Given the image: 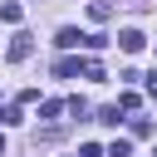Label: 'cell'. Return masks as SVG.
I'll return each instance as SVG.
<instances>
[{
    "instance_id": "ba28073f",
    "label": "cell",
    "mask_w": 157,
    "mask_h": 157,
    "mask_svg": "<svg viewBox=\"0 0 157 157\" xmlns=\"http://www.w3.org/2000/svg\"><path fill=\"white\" fill-rule=\"evenodd\" d=\"M128 152H132V147H128V137H113V147H108L103 157H128Z\"/></svg>"
},
{
    "instance_id": "9c48e42d",
    "label": "cell",
    "mask_w": 157,
    "mask_h": 157,
    "mask_svg": "<svg viewBox=\"0 0 157 157\" xmlns=\"http://www.w3.org/2000/svg\"><path fill=\"white\" fill-rule=\"evenodd\" d=\"M78 69H83V78H103V64H98V59H88V64H78Z\"/></svg>"
},
{
    "instance_id": "8992f818",
    "label": "cell",
    "mask_w": 157,
    "mask_h": 157,
    "mask_svg": "<svg viewBox=\"0 0 157 157\" xmlns=\"http://www.w3.org/2000/svg\"><path fill=\"white\" fill-rule=\"evenodd\" d=\"M98 123H108V128H118V123H123V108H118V103H113V108H103V113H98Z\"/></svg>"
},
{
    "instance_id": "8fae6325",
    "label": "cell",
    "mask_w": 157,
    "mask_h": 157,
    "mask_svg": "<svg viewBox=\"0 0 157 157\" xmlns=\"http://www.w3.org/2000/svg\"><path fill=\"white\" fill-rule=\"evenodd\" d=\"M83 157H103V147H93V142H88V147H83Z\"/></svg>"
},
{
    "instance_id": "4fadbf2b",
    "label": "cell",
    "mask_w": 157,
    "mask_h": 157,
    "mask_svg": "<svg viewBox=\"0 0 157 157\" xmlns=\"http://www.w3.org/2000/svg\"><path fill=\"white\" fill-rule=\"evenodd\" d=\"M0 157H5V137H0Z\"/></svg>"
},
{
    "instance_id": "52a82bcc",
    "label": "cell",
    "mask_w": 157,
    "mask_h": 157,
    "mask_svg": "<svg viewBox=\"0 0 157 157\" xmlns=\"http://www.w3.org/2000/svg\"><path fill=\"white\" fill-rule=\"evenodd\" d=\"M137 103H142V98H137V93H132V88H128V93H123V98H118V108H123V113H137Z\"/></svg>"
},
{
    "instance_id": "30bf717a",
    "label": "cell",
    "mask_w": 157,
    "mask_h": 157,
    "mask_svg": "<svg viewBox=\"0 0 157 157\" xmlns=\"http://www.w3.org/2000/svg\"><path fill=\"white\" fill-rule=\"evenodd\" d=\"M0 123H10V128H15V123H25V113H20V108H5V113H0Z\"/></svg>"
},
{
    "instance_id": "7a4b0ae2",
    "label": "cell",
    "mask_w": 157,
    "mask_h": 157,
    "mask_svg": "<svg viewBox=\"0 0 157 157\" xmlns=\"http://www.w3.org/2000/svg\"><path fill=\"white\" fill-rule=\"evenodd\" d=\"M118 44H123V54H137V49L147 44V34H142V29H118Z\"/></svg>"
},
{
    "instance_id": "277c9868",
    "label": "cell",
    "mask_w": 157,
    "mask_h": 157,
    "mask_svg": "<svg viewBox=\"0 0 157 157\" xmlns=\"http://www.w3.org/2000/svg\"><path fill=\"white\" fill-rule=\"evenodd\" d=\"M20 15H25V10H20L15 0H5V5H0V20H5V25H20Z\"/></svg>"
},
{
    "instance_id": "3957f363",
    "label": "cell",
    "mask_w": 157,
    "mask_h": 157,
    "mask_svg": "<svg viewBox=\"0 0 157 157\" xmlns=\"http://www.w3.org/2000/svg\"><path fill=\"white\" fill-rule=\"evenodd\" d=\"M54 44H59V49H74V44H83V34H78L74 25H64V29L54 34Z\"/></svg>"
},
{
    "instance_id": "7c38bea8",
    "label": "cell",
    "mask_w": 157,
    "mask_h": 157,
    "mask_svg": "<svg viewBox=\"0 0 157 157\" xmlns=\"http://www.w3.org/2000/svg\"><path fill=\"white\" fill-rule=\"evenodd\" d=\"M147 93H152V98H157V74H152V78H147Z\"/></svg>"
},
{
    "instance_id": "6da1fadb",
    "label": "cell",
    "mask_w": 157,
    "mask_h": 157,
    "mask_svg": "<svg viewBox=\"0 0 157 157\" xmlns=\"http://www.w3.org/2000/svg\"><path fill=\"white\" fill-rule=\"evenodd\" d=\"M29 54H34V39H29V34H15V39H10V64H25Z\"/></svg>"
},
{
    "instance_id": "5b68a950",
    "label": "cell",
    "mask_w": 157,
    "mask_h": 157,
    "mask_svg": "<svg viewBox=\"0 0 157 157\" xmlns=\"http://www.w3.org/2000/svg\"><path fill=\"white\" fill-rule=\"evenodd\" d=\"M54 74H59V78H74V74H78V59H59Z\"/></svg>"
},
{
    "instance_id": "5bb4252c",
    "label": "cell",
    "mask_w": 157,
    "mask_h": 157,
    "mask_svg": "<svg viewBox=\"0 0 157 157\" xmlns=\"http://www.w3.org/2000/svg\"><path fill=\"white\" fill-rule=\"evenodd\" d=\"M152 157H157V152H152Z\"/></svg>"
}]
</instances>
